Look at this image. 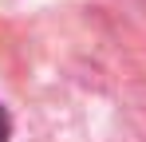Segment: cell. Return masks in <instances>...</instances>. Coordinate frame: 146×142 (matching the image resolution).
<instances>
[{"label": "cell", "mask_w": 146, "mask_h": 142, "mask_svg": "<svg viewBox=\"0 0 146 142\" xmlns=\"http://www.w3.org/2000/svg\"><path fill=\"white\" fill-rule=\"evenodd\" d=\"M0 142H8V115L0 111Z\"/></svg>", "instance_id": "1"}]
</instances>
